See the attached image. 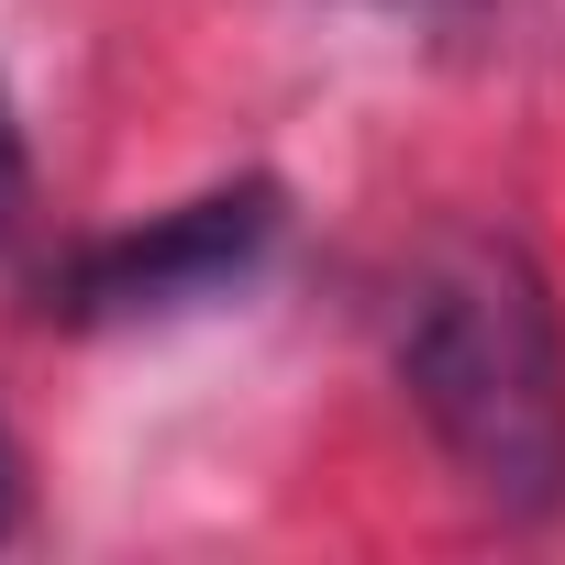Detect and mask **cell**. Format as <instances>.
Listing matches in <instances>:
<instances>
[{"label": "cell", "instance_id": "cell-4", "mask_svg": "<svg viewBox=\"0 0 565 565\" xmlns=\"http://www.w3.org/2000/svg\"><path fill=\"white\" fill-rule=\"evenodd\" d=\"M0 532H23V444H12V422H0Z\"/></svg>", "mask_w": 565, "mask_h": 565}, {"label": "cell", "instance_id": "cell-1", "mask_svg": "<svg viewBox=\"0 0 565 565\" xmlns=\"http://www.w3.org/2000/svg\"><path fill=\"white\" fill-rule=\"evenodd\" d=\"M388 355L411 411L488 510H565V311L510 233L422 244V266L399 277Z\"/></svg>", "mask_w": 565, "mask_h": 565}, {"label": "cell", "instance_id": "cell-2", "mask_svg": "<svg viewBox=\"0 0 565 565\" xmlns=\"http://www.w3.org/2000/svg\"><path fill=\"white\" fill-rule=\"evenodd\" d=\"M266 244H277V189L244 178V189H211V200L156 211L145 233H111V244L67 255V277L45 289V311H56V322H156V311H200V300L233 289V277H255Z\"/></svg>", "mask_w": 565, "mask_h": 565}, {"label": "cell", "instance_id": "cell-3", "mask_svg": "<svg viewBox=\"0 0 565 565\" xmlns=\"http://www.w3.org/2000/svg\"><path fill=\"white\" fill-rule=\"evenodd\" d=\"M23 222V134H12V100H0V233Z\"/></svg>", "mask_w": 565, "mask_h": 565}]
</instances>
